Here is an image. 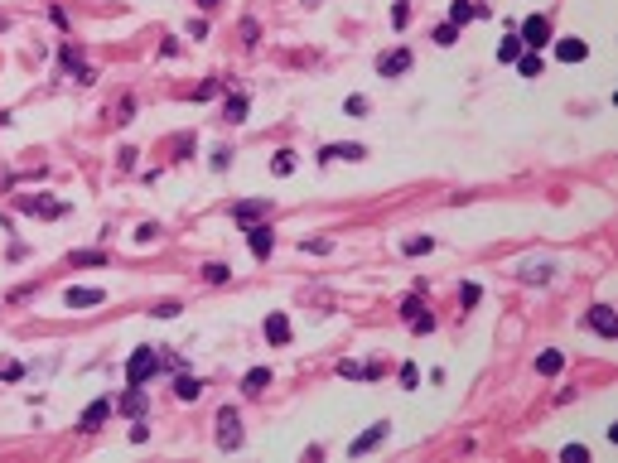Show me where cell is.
Listing matches in <instances>:
<instances>
[{"instance_id": "cell-23", "label": "cell", "mask_w": 618, "mask_h": 463, "mask_svg": "<svg viewBox=\"0 0 618 463\" xmlns=\"http://www.w3.org/2000/svg\"><path fill=\"white\" fill-rule=\"evenodd\" d=\"M517 73L521 78H541V53H517Z\"/></svg>"}, {"instance_id": "cell-18", "label": "cell", "mask_w": 618, "mask_h": 463, "mask_svg": "<svg viewBox=\"0 0 618 463\" xmlns=\"http://www.w3.org/2000/svg\"><path fill=\"white\" fill-rule=\"evenodd\" d=\"M362 155H367L362 145H324V155H319V160H324V165H333V160H362Z\"/></svg>"}, {"instance_id": "cell-36", "label": "cell", "mask_w": 618, "mask_h": 463, "mask_svg": "<svg viewBox=\"0 0 618 463\" xmlns=\"http://www.w3.org/2000/svg\"><path fill=\"white\" fill-rule=\"evenodd\" d=\"M343 111H348V116H362V111H367V96H348Z\"/></svg>"}, {"instance_id": "cell-39", "label": "cell", "mask_w": 618, "mask_h": 463, "mask_svg": "<svg viewBox=\"0 0 618 463\" xmlns=\"http://www.w3.org/2000/svg\"><path fill=\"white\" fill-rule=\"evenodd\" d=\"M199 5H203V10H212V5H217V0H199Z\"/></svg>"}, {"instance_id": "cell-30", "label": "cell", "mask_w": 618, "mask_h": 463, "mask_svg": "<svg viewBox=\"0 0 618 463\" xmlns=\"http://www.w3.org/2000/svg\"><path fill=\"white\" fill-rule=\"evenodd\" d=\"M338 376H348V381H367V367H358V362H338Z\"/></svg>"}, {"instance_id": "cell-9", "label": "cell", "mask_w": 618, "mask_h": 463, "mask_svg": "<svg viewBox=\"0 0 618 463\" xmlns=\"http://www.w3.org/2000/svg\"><path fill=\"white\" fill-rule=\"evenodd\" d=\"M377 73H382V78H401V73H411V53H406V49L382 53V58H377Z\"/></svg>"}, {"instance_id": "cell-25", "label": "cell", "mask_w": 618, "mask_h": 463, "mask_svg": "<svg viewBox=\"0 0 618 463\" xmlns=\"http://www.w3.org/2000/svg\"><path fill=\"white\" fill-rule=\"evenodd\" d=\"M271 169H276L281 179H285V174H295V150H281V155L271 160Z\"/></svg>"}, {"instance_id": "cell-17", "label": "cell", "mask_w": 618, "mask_h": 463, "mask_svg": "<svg viewBox=\"0 0 618 463\" xmlns=\"http://www.w3.org/2000/svg\"><path fill=\"white\" fill-rule=\"evenodd\" d=\"M266 386H271V367H251L242 376V391H247V396H261Z\"/></svg>"}, {"instance_id": "cell-10", "label": "cell", "mask_w": 618, "mask_h": 463, "mask_svg": "<svg viewBox=\"0 0 618 463\" xmlns=\"http://www.w3.org/2000/svg\"><path fill=\"white\" fill-rule=\"evenodd\" d=\"M116 415H131V420H140V415H145V386H131V381H126V396L116 401Z\"/></svg>"}, {"instance_id": "cell-22", "label": "cell", "mask_w": 618, "mask_h": 463, "mask_svg": "<svg viewBox=\"0 0 618 463\" xmlns=\"http://www.w3.org/2000/svg\"><path fill=\"white\" fill-rule=\"evenodd\" d=\"M517 53H521V34H508L498 44V63H517Z\"/></svg>"}, {"instance_id": "cell-20", "label": "cell", "mask_w": 618, "mask_h": 463, "mask_svg": "<svg viewBox=\"0 0 618 463\" xmlns=\"http://www.w3.org/2000/svg\"><path fill=\"white\" fill-rule=\"evenodd\" d=\"M483 15V5H469V0H454L449 5V24H469V19H478Z\"/></svg>"}, {"instance_id": "cell-29", "label": "cell", "mask_w": 618, "mask_h": 463, "mask_svg": "<svg viewBox=\"0 0 618 463\" xmlns=\"http://www.w3.org/2000/svg\"><path fill=\"white\" fill-rule=\"evenodd\" d=\"M425 251H435L430 237H411V242H406V256H425Z\"/></svg>"}, {"instance_id": "cell-3", "label": "cell", "mask_w": 618, "mask_h": 463, "mask_svg": "<svg viewBox=\"0 0 618 463\" xmlns=\"http://www.w3.org/2000/svg\"><path fill=\"white\" fill-rule=\"evenodd\" d=\"M521 44L526 49H546L551 44V19L546 15H526L521 19Z\"/></svg>"}, {"instance_id": "cell-8", "label": "cell", "mask_w": 618, "mask_h": 463, "mask_svg": "<svg viewBox=\"0 0 618 463\" xmlns=\"http://www.w3.org/2000/svg\"><path fill=\"white\" fill-rule=\"evenodd\" d=\"M590 328H594L599 338H618V314H614V304H594V309H590Z\"/></svg>"}, {"instance_id": "cell-12", "label": "cell", "mask_w": 618, "mask_h": 463, "mask_svg": "<svg viewBox=\"0 0 618 463\" xmlns=\"http://www.w3.org/2000/svg\"><path fill=\"white\" fill-rule=\"evenodd\" d=\"M556 58H560V63H585V58H590V44L570 34V39H560V44H556Z\"/></svg>"}, {"instance_id": "cell-5", "label": "cell", "mask_w": 618, "mask_h": 463, "mask_svg": "<svg viewBox=\"0 0 618 463\" xmlns=\"http://www.w3.org/2000/svg\"><path fill=\"white\" fill-rule=\"evenodd\" d=\"M19 212H29V217H63V212H68V203L44 198V193H39V198L29 193V198H19Z\"/></svg>"}, {"instance_id": "cell-24", "label": "cell", "mask_w": 618, "mask_h": 463, "mask_svg": "<svg viewBox=\"0 0 618 463\" xmlns=\"http://www.w3.org/2000/svg\"><path fill=\"white\" fill-rule=\"evenodd\" d=\"M222 116H227L232 126H237V121H247V96H242V92H237V96H227V106H222Z\"/></svg>"}, {"instance_id": "cell-32", "label": "cell", "mask_w": 618, "mask_h": 463, "mask_svg": "<svg viewBox=\"0 0 618 463\" xmlns=\"http://www.w3.org/2000/svg\"><path fill=\"white\" fill-rule=\"evenodd\" d=\"M179 309H184L179 299H165V304H155V319H179Z\"/></svg>"}, {"instance_id": "cell-11", "label": "cell", "mask_w": 618, "mask_h": 463, "mask_svg": "<svg viewBox=\"0 0 618 463\" xmlns=\"http://www.w3.org/2000/svg\"><path fill=\"white\" fill-rule=\"evenodd\" d=\"M63 68L73 73V83H78V87H92V83H97V73L78 58V49H63Z\"/></svg>"}, {"instance_id": "cell-26", "label": "cell", "mask_w": 618, "mask_h": 463, "mask_svg": "<svg viewBox=\"0 0 618 463\" xmlns=\"http://www.w3.org/2000/svg\"><path fill=\"white\" fill-rule=\"evenodd\" d=\"M73 266H106V251H73Z\"/></svg>"}, {"instance_id": "cell-13", "label": "cell", "mask_w": 618, "mask_h": 463, "mask_svg": "<svg viewBox=\"0 0 618 463\" xmlns=\"http://www.w3.org/2000/svg\"><path fill=\"white\" fill-rule=\"evenodd\" d=\"M266 212H271V203H261V198H256V203H232V222H242V227L261 222Z\"/></svg>"}, {"instance_id": "cell-19", "label": "cell", "mask_w": 618, "mask_h": 463, "mask_svg": "<svg viewBox=\"0 0 618 463\" xmlns=\"http://www.w3.org/2000/svg\"><path fill=\"white\" fill-rule=\"evenodd\" d=\"M174 396H179V401H199V396H203V381H199V376H174Z\"/></svg>"}, {"instance_id": "cell-34", "label": "cell", "mask_w": 618, "mask_h": 463, "mask_svg": "<svg viewBox=\"0 0 618 463\" xmlns=\"http://www.w3.org/2000/svg\"><path fill=\"white\" fill-rule=\"evenodd\" d=\"M0 376H5V381H19V376H24V367H19V362H10V357H5V362H0Z\"/></svg>"}, {"instance_id": "cell-6", "label": "cell", "mask_w": 618, "mask_h": 463, "mask_svg": "<svg viewBox=\"0 0 618 463\" xmlns=\"http://www.w3.org/2000/svg\"><path fill=\"white\" fill-rule=\"evenodd\" d=\"M247 242H251V256H256V261H266V256H271V246H276L271 222H251V227H247Z\"/></svg>"}, {"instance_id": "cell-16", "label": "cell", "mask_w": 618, "mask_h": 463, "mask_svg": "<svg viewBox=\"0 0 618 463\" xmlns=\"http://www.w3.org/2000/svg\"><path fill=\"white\" fill-rule=\"evenodd\" d=\"M266 338H271L276 348H285V343H290V319H285V314H271V319H266Z\"/></svg>"}, {"instance_id": "cell-31", "label": "cell", "mask_w": 618, "mask_h": 463, "mask_svg": "<svg viewBox=\"0 0 618 463\" xmlns=\"http://www.w3.org/2000/svg\"><path fill=\"white\" fill-rule=\"evenodd\" d=\"M478 294H483L478 285H459V304H464V309H474V304H478Z\"/></svg>"}, {"instance_id": "cell-33", "label": "cell", "mask_w": 618, "mask_h": 463, "mask_svg": "<svg viewBox=\"0 0 618 463\" xmlns=\"http://www.w3.org/2000/svg\"><path fill=\"white\" fill-rule=\"evenodd\" d=\"M203 276H208V285H227V266L212 261V266H203Z\"/></svg>"}, {"instance_id": "cell-27", "label": "cell", "mask_w": 618, "mask_h": 463, "mask_svg": "<svg viewBox=\"0 0 618 463\" xmlns=\"http://www.w3.org/2000/svg\"><path fill=\"white\" fill-rule=\"evenodd\" d=\"M560 459H565V463H590V449H585V444H565V449H560Z\"/></svg>"}, {"instance_id": "cell-15", "label": "cell", "mask_w": 618, "mask_h": 463, "mask_svg": "<svg viewBox=\"0 0 618 463\" xmlns=\"http://www.w3.org/2000/svg\"><path fill=\"white\" fill-rule=\"evenodd\" d=\"M106 415H111V401H92V405L83 410V420H78V425L92 435V430H102V425H106Z\"/></svg>"}, {"instance_id": "cell-4", "label": "cell", "mask_w": 618, "mask_h": 463, "mask_svg": "<svg viewBox=\"0 0 618 463\" xmlns=\"http://www.w3.org/2000/svg\"><path fill=\"white\" fill-rule=\"evenodd\" d=\"M387 435H392V425H387V420H377L372 430H362V435H358V439L348 444V459H362V454H372V449H377V444H382Z\"/></svg>"}, {"instance_id": "cell-14", "label": "cell", "mask_w": 618, "mask_h": 463, "mask_svg": "<svg viewBox=\"0 0 618 463\" xmlns=\"http://www.w3.org/2000/svg\"><path fill=\"white\" fill-rule=\"evenodd\" d=\"M102 299H106V289H92V285H73L68 289V309H92Z\"/></svg>"}, {"instance_id": "cell-2", "label": "cell", "mask_w": 618, "mask_h": 463, "mask_svg": "<svg viewBox=\"0 0 618 463\" xmlns=\"http://www.w3.org/2000/svg\"><path fill=\"white\" fill-rule=\"evenodd\" d=\"M217 449H242V415L232 405L217 415Z\"/></svg>"}, {"instance_id": "cell-38", "label": "cell", "mask_w": 618, "mask_h": 463, "mask_svg": "<svg viewBox=\"0 0 618 463\" xmlns=\"http://www.w3.org/2000/svg\"><path fill=\"white\" fill-rule=\"evenodd\" d=\"M256 34H261V29H256V19H242V39H247V44H256Z\"/></svg>"}, {"instance_id": "cell-21", "label": "cell", "mask_w": 618, "mask_h": 463, "mask_svg": "<svg viewBox=\"0 0 618 463\" xmlns=\"http://www.w3.org/2000/svg\"><path fill=\"white\" fill-rule=\"evenodd\" d=\"M565 367V357H560V353H556V348H551V353H541V357H536V371H541V376H556V371Z\"/></svg>"}, {"instance_id": "cell-35", "label": "cell", "mask_w": 618, "mask_h": 463, "mask_svg": "<svg viewBox=\"0 0 618 463\" xmlns=\"http://www.w3.org/2000/svg\"><path fill=\"white\" fill-rule=\"evenodd\" d=\"M521 280H531V285H536V280H551V266H526Z\"/></svg>"}, {"instance_id": "cell-7", "label": "cell", "mask_w": 618, "mask_h": 463, "mask_svg": "<svg viewBox=\"0 0 618 463\" xmlns=\"http://www.w3.org/2000/svg\"><path fill=\"white\" fill-rule=\"evenodd\" d=\"M401 319L411 323L415 333H430V328H435V319L425 314V304H420V294H406V299H401Z\"/></svg>"}, {"instance_id": "cell-37", "label": "cell", "mask_w": 618, "mask_h": 463, "mask_svg": "<svg viewBox=\"0 0 618 463\" xmlns=\"http://www.w3.org/2000/svg\"><path fill=\"white\" fill-rule=\"evenodd\" d=\"M401 386H406V391H415V386H420V371H415L411 362H406V367H401Z\"/></svg>"}, {"instance_id": "cell-28", "label": "cell", "mask_w": 618, "mask_h": 463, "mask_svg": "<svg viewBox=\"0 0 618 463\" xmlns=\"http://www.w3.org/2000/svg\"><path fill=\"white\" fill-rule=\"evenodd\" d=\"M454 39H459V24H440V29H435V44H440V49H449Z\"/></svg>"}, {"instance_id": "cell-1", "label": "cell", "mask_w": 618, "mask_h": 463, "mask_svg": "<svg viewBox=\"0 0 618 463\" xmlns=\"http://www.w3.org/2000/svg\"><path fill=\"white\" fill-rule=\"evenodd\" d=\"M155 371H160V353H155V348H135L131 362H126V381H131V386H145Z\"/></svg>"}]
</instances>
